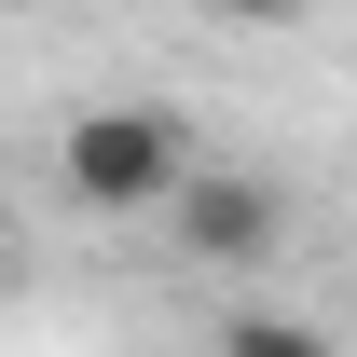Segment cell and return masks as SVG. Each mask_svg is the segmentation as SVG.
Listing matches in <instances>:
<instances>
[{
  "label": "cell",
  "mask_w": 357,
  "mask_h": 357,
  "mask_svg": "<svg viewBox=\"0 0 357 357\" xmlns=\"http://www.w3.org/2000/svg\"><path fill=\"white\" fill-rule=\"evenodd\" d=\"M220 357H344V344H330V316H303V303H234Z\"/></svg>",
  "instance_id": "3"
},
{
  "label": "cell",
  "mask_w": 357,
  "mask_h": 357,
  "mask_svg": "<svg viewBox=\"0 0 357 357\" xmlns=\"http://www.w3.org/2000/svg\"><path fill=\"white\" fill-rule=\"evenodd\" d=\"M192 165H206V151H192V110H165V96H96V110H69V137H55V192H69L83 220H165Z\"/></svg>",
  "instance_id": "1"
},
{
  "label": "cell",
  "mask_w": 357,
  "mask_h": 357,
  "mask_svg": "<svg viewBox=\"0 0 357 357\" xmlns=\"http://www.w3.org/2000/svg\"><path fill=\"white\" fill-rule=\"evenodd\" d=\"M289 178H261V165H192L178 178V206H165V248L178 261H206V275H248V261H275L289 248Z\"/></svg>",
  "instance_id": "2"
}]
</instances>
